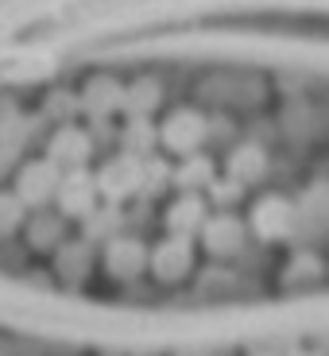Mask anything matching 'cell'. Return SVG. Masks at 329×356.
Instances as JSON below:
<instances>
[{
  "mask_svg": "<svg viewBox=\"0 0 329 356\" xmlns=\"http://www.w3.org/2000/svg\"><path fill=\"white\" fill-rule=\"evenodd\" d=\"M19 213H24V205L16 197H0V229H12L19 221Z\"/></svg>",
  "mask_w": 329,
  "mask_h": 356,
  "instance_id": "20",
  "label": "cell"
},
{
  "mask_svg": "<svg viewBox=\"0 0 329 356\" xmlns=\"http://www.w3.org/2000/svg\"><path fill=\"white\" fill-rule=\"evenodd\" d=\"M267 170V155L259 143H241L236 152L229 155V178H236L241 186H252V182H259Z\"/></svg>",
  "mask_w": 329,
  "mask_h": 356,
  "instance_id": "11",
  "label": "cell"
},
{
  "mask_svg": "<svg viewBox=\"0 0 329 356\" xmlns=\"http://www.w3.org/2000/svg\"><path fill=\"white\" fill-rule=\"evenodd\" d=\"M86 108L93 120H105L113 108H120V89L113 86V81H93V86L86 89Z\"/></svg>",
  "mask_w": 329,
  "mask_h": 356,
  "instance_id": "13",
  "label": "cell"
},
{
  "mask_svg": "<svg viewBox=\"0 0 329 356\" xmlns=\"http://www.w3.org/2000/svg\"><path fill=\"white\" fill-rule=\"evenodd\" d=\"M86 256H89L86 244H66V248L58 252V271H63L66 279L86 275Z\"/></svg>",
  "mask_w": 329,
  "mask_h": 356,
  "instance_id": "17",
  "label": "cell"
},
{
  "mask_svg": "<svg viewBox=\"0 0 329 356\" xmlns=\"http://www.w3.org/2000/svg\"><path fill=\"white\" fill-rule=\"evenodd\" d=\"M105 267L113 271L116 279H132L140 275L143 267H147V248H143V241H136V236H109V248H105Z\"/></svg>",
  "mask_w": 329,
  "mask_h": 356,
  "instance_id": "7",
  "label": "cell"
},
{
  "mask_svg": "<svg viewBox=\"0 0 329 356\" xmlns=\"http://www.w3.org/2000/svg\"><path fill=\"white\" fill-rule=\"evenodd\" d=\"M167 152L175 155H190L205 143V116L194 113V108H178L175 116H167V124L159 128V140Z\"/></svg>",
  "mask_w": 329,
  "mask_h": 356,
  "instance_id": "3",
  "label": "cell"
},
{
  "mask_svg": "<svg viewBox=\"0 0 329 356\" xmlns=\"http://www.w3.org/2000/svg\"><path fill=\"white\" fill-rule=\"evenodd\" d=\"M294 225H298V209L279 194L264 197V202L252 209V229H256L264 241H283V236L294 232Z\"/></svg>",
  "mask_w": 329,
  "mask_h": 356,
  "instance_id": "5",
  "label": "cell"
},
{
  "mask_svg": "<svg viewBox=\"0 0 329 356\" xmlns=\"http://www.w3.org/2000/svg\"><path fill=\"white\" fill-rule=\"evenodd\" d=\"M155 101H159L155 81H136L128 93H120V108H125L128 116H147L155 108Z\"/></svg>",
  "mask_w": 329,
  "mask_h": 356,
  "instance_id": "14",
  "label": "cell"
},
{
  "mask_svg": "<svg viewBox=\"0 0 329 356\" xmlns=\"http://www.w3.org/2000/svg\"><path fill=\"white\" fill-rule=\"evenodd\" d=\"M86 236L89 241H105V236H113V229H116V209H113V202H105V205H93L86 217Z\"/></svg>",
  "mask_w": 329,
  "mask_h": 356,
  "instance_id": "16",
  "label": "cell"
},
{
  "mask_svg": "<svg viewBox=\"0 0 329 356\" xmlns=\"http://www.w3.org/2000/svg\"><path fill=\"white\" fill-rule=\"evenodd\" d=\"M89 152H93V136L81 132V128H63L47 147V159L58 170H74V167H86Z\"/></svg>",
  "mask_w": 329,
  "mask_h": 356,
  "instance_id": "8",
  "label": "cell"
},
{
  "mask_svg": "<svg viewBox=\"0 0 329 356\" xmlns=\"http://www.w3.org/2000/svg\"><path fill=\"white\" fill-rule=\"evenodd\" d=\"M205 221V197H198V190H182L167 209V229L178 236H194Z\"/></svg>",
  "mask_w": 329,
  "mask_h": 356,
  "instance_id": "10",
  "label": "cell"
},
{
  "mask_svg": "<svg viewBox=\"0 0 329 356\" xmlns=\"http://www.w3.org/2000/svg\"><path fill=\"white\" fill-rule=\"evenodd\" d=\"M120 147H125L128 155H147L155 147V128L143 120V116H132V124L125 128V136H120Z\"/></svg>",
  "mask_w": 329,
  "mask_h": 356,
  "instance_id": "15",
  "label": "cell"
},
{
  "mask_svg": "<svg viewBox=\"0 0 329 356\" xmlns=\"http://www.w3.org/2000/svg\"><path fill=\"white\" fill-rule=\"evenodd\" d=\"M54 202H58V209H63L66 217H86L89 209L101 202L93 175H86L81 167L63 170V175H58V186H54Z\"/></svg>",
  "mask_w": 329,
  "mask_h": 356,
  "instance_id": "2",
  "label": "cell"
},
{
  "mask_svg": "<svg viewBox=\"0 0 329 356\" xmlns=\"http://www.w3.org/2000/svg\"><path fill=\"white\" fill-rule=\"evenodd\" d=\"M54 241H58V221L39 213L35 217V232H31V244H35V248H51Z\"/></svg>",
  "mask_w": 329,
  "mask_h": 356,
  "instance_id": "19",
  "label": "cell"
},
{
  "mask_svg": "<svg viewBox=\"0 0 329 356\" xmlns=\"http://www.w3.org/2000/svg\"><path fill=\"white\" fill-rule=\"evenodd\" d=\"M140 167H143L140 155L120 152L116 159H109L105 167L93 175V182H97V194L105 197V202H125V197H132L136 190H140Z\"/></svg>",
  "mask_w": 329,
  "mask_h": 356,
  "instance_id": "1",
  "label": "cell"
},
{
  "mask_svg": "<svg viewBox=\"0 0 329 356\" xmlns=\"http://www.w3.org/2000/svg\"><path fill=\"white\" fill-rule=\"evenodd\" d=\"M58 175L63 170L54 167L51 159H39V163H27L19 170V182H16V202L19 205H47L54 197V186H58Z\"/></svg>",
  "mask_w": 329,
  "mask_h": 356,
  "instance_id": "6",
  "label": "cell"
},
{
  "mask_svg": "<svg viewBox=\"0 0 329 356\" xmlns=\"http://www.w3.org/2000/svg\"><path fill=\"white\" fill-rule=\"evenodd\" d=\"M209 194H214V202L217 205H232V202H241V194H244V186L236 182V178H209Z\"/></svg>",
  "mask_w": 329,
  "mask_h": 356,
  "instance_id": "18",
  "label": "cell"
},
{
  "mask_svg": "<svg viewBox=\"0 0 329 356\" xmlns=\"http://www.w3.org/2000/svg\"><path fill=\"white\" fill-rule=\"evenodd\" d=\"M147 267H152L155 279H163V283H178V279H186L190 267H194V244H190V236L170 232L167 241L147 256Z\"/></svg>",
  "mask_w": 329,
  "mask_h": 356,
  "instance_id": "4",
  "label": "cell"
},
{
  "mask_svg": "<svg viewBox=\"0 0 329 356\" xmlns=\"http://www.w3.org/2000/svg\"><path fill=\"white\" fill-rule=\"evenodd\" d=\"M182 356H202V353H182Z\"/></svg>",
  "mask_w": 329,
  "mask_h": 356,
  "instance_id": "21",
  "label": "cell"
},
{
  "mask_svg": "<svg viewBox=\"0 0 329 356\" xmlns=\"http://www.w3.org/2000/svg\"><path fill=\"white\" fill-rule=\"evenodd\" d=\"M244 241V225L236 221L232 213H217V217H205L202 221V244L205 252L214 256H232Z\"/></svg>",
  "mask_w": 329,
  "mask_h": 356,
  "instance_id": "9",
  "label": "cell"
},
{
  "mask_svg": "<svg viewBox=\"0 0 329 356\" xmlns=\"http://www.w3.org/2000/svg\"><path fill=\"white\" fill-rule=\"evenodd\" d=\"M209 178H214V163H209V155H198V152H190L182 167L170 170V182L178 190H205Z\"/></svg>",
  "mask_w": 329,
  "mask_h": 356,
  "instance_id": "12",
  "label": "cell"
}]
</instances>
